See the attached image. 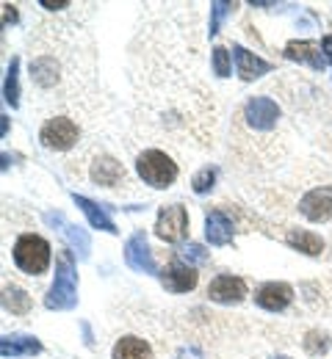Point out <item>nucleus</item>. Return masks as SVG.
Returning <instances> with one entry per match:
<instances>
[{"label": "nucleus", "instance_id": "f257e3e1", "mask_svg": "<svg viewBox=\"0 0 332 359\" xmlns=\"http://www.w3.org/2000/svg\"><path fill=\"white\" fill-rule=\"evenodd\" d=\"M75 304H78V273H75L72 255L64 252L55 266V279L45 296V307L48 310H72Z\"/></svg>", "mask_w": 332, "mask_h": 359}, {"label": "nucleus", "instance_id": "f03ea898", "mask_svg": "<svg viewBox=\"0 0 332 359\" xmlns=\"http://www.w3.org/2000/svg\"><path fill=\"white\" fill-rule=\"evenodd\" d=\"M136 172H139V177L147 185L166 188V185H172L178 180V163L169 155H164L161 149H147L136 161Z\"/></svg>", "mask_w": 332, "mask_h": 359}, {"label": "nucleus", "instance_id": "7ed1b4c3", "mask_svg": "<svg viewBox=\"0 0 332 359\" xmlns=\"http://www.w3.org/2000/svg\"><path fill=\"white\" fill-rule=\"evenodd\" d=\"M14 263L25 273H45L50 266V243L39 235H22L14 243Z\"/></svg>", "mask_w": 332, "mask_h": 359}, {"label": "nucleus", "instance_id": "20e7f679", "mask_svg": "<svg viewBox=\"0 0 332 359\" xmlns=\"http://www.w3.org/2000/svg\"><path fill=\"white\" fill-rule=\"evenodd\" d=\"M189 232V213L183 205H169L158 213V222H155V235L166 243H178L180 238H186Z\"/></svg>", "mask_w": 332, "mask_h": 359}, {"label": "nucleus", "instance_id": "39448f33", "mask_svg": "<svg viewBox=\"0 0 332 359\" xmlns=\"http://www.w3.org/2000/svg\"><path fill=\"white\" fill-rule=\"evenodd\" d=\"M244 119L249 122V128L255 130H272L280 119V108L274 100L269 97H252L246 105H244Z\"/></svg>", "mask_w": 332, "mask_h": 359}, {"label": "nucleus", "instance_id": "423d86ee", "mask_svg": "<svg viewBox=\"0 0 332 359\" xmlns=\"http://www.w3.org/2000/svg\"><path fill=\"white\" fill-rule=\"evenodd\" d=\"M42 144L48 149H69L75 141H78V125L72 119H64V116H55V119H48L45 128H42Z\"/></svg>", "mask_w": 332, "mask_h": 359}, {"label": "nucleus", "instance_id": "0eeeda50", "mask_svg": "<svg viewBox=\"0 0 332 359\" xmlns=\"http://www.w3.org/2000/svg\"><path fill=\"white\" fill-rule=\"evenodd\" d=\"M299 210L307 222H330L332 219V188H313L310 194L302 196L299 202Z\"/></svg>", "mask_w": 332, "mask_h": 359}, {"label": "nucleus", "instance_id": "6e6552de", "mask_svg": "<svg viewBox=\"0 0 332 359\" xmlns=\"http://www.w3.org/2000/svg\"><path fill=\"white\" fill-rule=\"evenodd\" d=\"M208 296L211 302H219V304H238L246 296V282L233 273H222L208 285Z\"/></svg>", "mask_w": 332, "mask_h": 359}, {"label": "nucleus", "instance_id": "1a4fd4ad", "mask_svg": "<svg viewBox=\"0 0 332 359\" xmlns=\"http://www.w3.org/2000/svg\"><path fill=\"white\" fill-rule=\"evenodd\" d=\"M125 263L136 273H155V260H152V252L147 246V235L142 229L133 232L125 243Z\"/></svg>", "mask_w": 332, "mask_h": 359}, {"label": "nucleus", "instance_id": "9d476101", "mask_svg": "<svg viewBox=\"0 0 332 359\" xmlns=\"http://www.w3.org/2000/svg\"><path fill=\"white\" fill-rule=\"evenodd\" d=\"M291 299H293V290H291V285H285V282H266V285L258 290V296H255V302H258L263 310H269V313L285 310V307L291 304Z\"/></svg>", "mask_w": 332, "mask_h": 359}, {"label": "nucleus", "instance_id": "9b49d317", "mask_svg": "<svg viewBox=\"0 0 332 359\" xmlns=\"http://www.w3.org/2000/svg\"><path fill=\"white\" fill-rule=\"evenodd\" d=\"M161 282L172 293H189V290L197 287V271L191 269V266H183V263H172L169 269L161 273Z\"/></svg>", "mask_w": 332, "mask_h": 359}, {"label": "nucleus", "instance_id": "f8f14e48", "mask_svg": "<svg viewBox=\"0 0 332 359\" xmlns=\"http://www.w3.org/2000/svg\"><path fill=\"white\" fill-rule=\"evenodd\" d=\"M233 55H236V67H238L241 81H255V78H260V75H266V72L272 69L269 61L258 58L255 53H249L246 47H241V45L233 47Z\"/></svg>", "mask_w": 332, "mask_h": 359}, {"label": "nucleus", "instance_id": "ddd939ff", "mask_svg": "<svg viewBox=\"0 0 332 359\" xmlns=\"http://www.w3.org/2000/svg\"><path fill=\"white\" fill-rule=\"evenodd\" d=\"M205 238L211 246H227L233 241V222L225 213L211 210L205 216Z\"/></svg>", "mask_w": 332, "mask_h": 359}, {"label": "nucleus", "instance_id": "4468645a", "mask_svg": "<svg viewBox=\"0 0 332 359\" xmlns=\"http://www.w3.org/2000/svg\"><path fill=\"white\" fill-rule=\"evenodd\" d=\"M285 58L291 61H299V64H310L313 69H324V58H321V47L316 42H288L285 45Z\"/></svg>", "mask_w": 332, "mask_h": 359}, {"label": "nucleus", "instance_id": "2eb2a0df", "mask_svg": "<svg viewBox=\"0 0 332 359\" xmlns=\"http://www.w3.org/2000/svg\"><path fill=\"white\" fill-rule=\"evenodd\" d=\"M39 351H42V343L36 337H25V334L3 337V343H0V354L3 357H34Z\"/></svg>", "mask_w": 332, "mask_h": 359}, {"label": "nucleus", "instance_id": "dca6fc26", "mask_svg": "<svg viewBox=\"0 0 332 359\" xmlns=\"http://www.w3.org/2000/svg\"><path fill=\"white\" fill-rule=\"evenodd\" d=\"M285 241H288L291 249H296V252H302V255H310V257H316V255L324 252V241H321V235L307 232V229H291Z\"/></svg>", "mask_w": 332, "mask_h": 359}, {"label": "nucleus", "instance_id": "f3484780", "mask_svg": "<svg viewBox=\"0 0 332 359\" xmlns=\"http://www.w3.org/2000/svg\"><path fill=\"white\" fill-rule=\"evenodd\" d=\"M72 199H75V205H78V208L86 213L89 224L95 226V229H105V232H111V235L117 232V224H114V222L105 216V210H102L100 205H95L92 199H86V196H81V194H72Z\"/></svg>", "mask_w": 332, "mask_h": 359}, {"label": "nucleus", "instance_id": "a211bd4d", "mask_svg": "<svg viewBox=\"0 0 332 359\" xmlns=\"http://www.w3.org/2000/svg\"><path fill=\"white\" fill-rule=\"evenodd\" d=\"M111 359H152V348L144 343L142 337H122L114 346Z\"/></svg>", "mask_w": 332, "mask_h": 359}, {"label": "nucleus", "instance_id": "6ab92c4d", "mask_svg": "<svg viewBox=\"0 0 332 359\" xmlns=\"http://www.w3.org/2000/svg\"><path fill=\"white\" fill-rule=\"evenodd\" d=\"M92 180L100 182V185H117V182L125 180V169L114 158H100L92 166Z\"/></svg>", "mask_w": 332, "mask_h": 359}, {"label": "nucleus", "instance_id": "aec40b11", "mask_svg": "<svg viewBox=\"0 0 332 359\" xmlns=\"http://www.w3.org/2000/svg\"><path fill=\"white\" fill-rule=\"evenodd\" d=\"M17 75H20V58H11L8 64V72H6V83H3V97L11 108L20 105V83H17Z\"/></svg>", "mask_w": 332, "mask_h": 359}, {"label": "nucleus", "instance_id": "412c9836", "mask_svg": "<svg viewBox=\"0 0 332 359\" xmlns=\"http://www.w3.org/2000/svg\"><path fill=\"white\" fill-rule=\"evenodd\" d=\"M64 238L69 241V246L75 249V255L81 257V260H86L89 257V235L81 229V226H75V224H64Z\"/></svg>", "mask_w": 332, "mask_h": 359}, {"label": "nucleus", "instance_id": "4be33fe9", "mask_svg": "<svg viewBox=\"0 0 332 359\" xmlns=\"http://www.w3.org/2000/svg\"><path fill=\"white\" fill-rule=\"evenodd\" d=\"M3 307H6V310H11V313L22 315V313H28V310H31V299H28V293H25V290H20V287H6Z\"/></svg>", "mask_w": 332, "mask_h": 359}, {"label": "nucleus", "instance_id": "5701e85b", "mask_svg": "<svg viewBox=\"0 0 332 359\" xmlns=\"http://www.w3.org/2000/svg\"><path fill=\"white\" fill-rule=\"evenodd\" d=\"M31 75L36 78L39 86H53L55 83V61L53 58H36L31 64Z\"/></svg>", "mask_w": 332, "mask_h": 359}, {"label": "nucleus", "instance_id": "b1692460", "mask_svg": "<svg viewBox=\"0 0 332 359\" xmlns=\"http://www.w3.org/2000/svg\"><path fill=\"white\" fill-rule=\"evenodd\" d=\"M178 263H183V266H202V263H208V252L199 246V243H186V246H180L178 249Z\"/></svg>", "mask_w": 332, "mask_h": 359}, {"label": "nucleus", "instance_id": "393cba45", "mask_svg": "<svg viewBox=\"0 0 332 359\" xmlns=\"http://www.w3.org/2000/svg\"><path fill=\"white\" fill-rule=\"evenodd\" d=\"M233 8V3H227V0H216L213 6H211V36H216L219 34V28H222V20L227 17V11Z\"/></svg>", "mask_w": 332, "mask_h": 359}, {"label": "nucleus", "instance_id": "a878e982", "mask_svg": "<svg viewBox=\"0 0 332 359\" xmlns=\"http://www.w3.org/2000/svg\"><path fill=\"white\" fill-rule=\"evenodd\" d=\"M213 72L219 78H227L230 75V53L225 47H213Z\"/></svg>", "mask_w": 332, "mask_h": 359}, {"label": "nucleus", "instance_id": "bb28decb", "mask_svg": "<svg viewBox=\"0 0 332 359\" xmlns=\"http://www.w3.org/2000/svg\"><path fill=\"white\" fill-rule=\"evenodd\" d=\"M213 182H216V172H213V169H202L199 175H194L191 188H194L197 194H208V191L213 188Z\"/></svg>", "mask_w": 332, "mask_h": 359}, {"label": "nucleus", "instance_id": "cd10ccee", "mask_svg": "<svg viewBox=\"0 0 332 359\" xmlns=\"http://www.w3.org/2000/svg\"><path fill=\"white\" fill-rule=\"evenodd\" d=\"M175 359H202V354H199V351H197L194 346H189V348H180Z\"/></svg>", "mask_w": 332, "mask_h": 359}, {"label": "nucleus", "instance_id": "c85d7f7f", "mask_svg": "<svg viewBox=\"0 0 332 359\" xmlns=\"http://www.w3.org/2000/svg\"><path fill=\"white\" fill-rule=\"evenodd\" d=\"M3 14H6V25H8V22H14V20H17V11H14V6H8V3H6V6H3Z\"/></svg>", "mask_w": 332, "mask_h": 359}, {"label": "nucleus", "instance_id": "c756f323", "mask_svg": "<svg viewBox=\"0 0 332 359\" xmlns=\"http://www.w3.org/2000/svg\"><path fill=\"white\" fill-rule=\"evenodd\" d=\"M321 50L327 53V61L332 64V34H330V36H324V42H321Z\"/></svg>", "mask_w": 332, "mask_h": 359}, {"label": "nucleus", "instance_id": "7c9ffc66", "mask_svg": "<svg viewBox=\"0 0 332 359\" xmlns=\"http://www.w3.org/2000/svg\"><path fill=\"white\" fill-rule=\"evenodd\" d=\"M45 8H67V0H58V3H50V0H42Z\"/></svg>", "mask_w": 332, "mask_h": 359}, {"label": "nucleus", "instance_id": "2f4dec72", "mask_svg": "<svg viewBox=\"0 0 332 359\" xmlns=\"http://www.w3.org/2000/svg\"><path fill=\"white\" fill-rule=\"evenodd\" d=\"M274 359H288V357H274Z\"/></svg>", "mask_w": 332, "mask_h": 359}]
</instances>
